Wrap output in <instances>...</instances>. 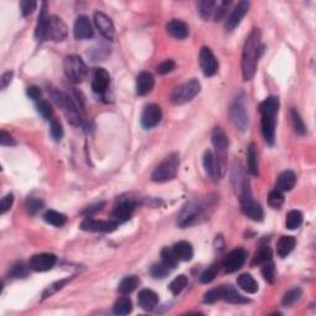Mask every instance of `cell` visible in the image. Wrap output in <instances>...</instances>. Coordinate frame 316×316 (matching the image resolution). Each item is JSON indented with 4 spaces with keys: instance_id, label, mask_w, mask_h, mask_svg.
Returning a JSON list of instances; mask_svg holds the SVG:
<instances>
[{
    "instance_id": "9c48e42d",
    "label": "cell",
    "mask_w": 316,
    "mask_h": 316,
    "mask_svg": "<svg viewBox=\"0 0 316 316\" xmlns=\"http://www.w3.org/2000/svg\"><path fill=\"white\" fill-rule=\"evenodd\" d=\"M55 100L57 102V104L63 109V113L67 116L68 121H69L72 125L79 126L80 125V115L79 110L75 106L74 102L70 99L68 95L63 94V93H57L55 95Z\"/></svg>"
},
{
    "instance_id": "7a4b0ae2",
    "label": "cell",
    "mask_w": 316,
    "mask_h": 316,
    "mask_svg": "<svg viewBox=\"0 0 316 316\" xmlns=\"http://www.w3.org/2000/svg\"><path fill=\"white\" fill-rule=\"evenodd\" d=\"M179 168V157L176 153H172L168 157H166L161 163L158 164L157 168L152 173V181L157 183H163V182L172 181L177 177Z\"/></svg>"
},
{
    "instance_id": "7402d4cb",
    "label": "cell",
    "mask_w": 316,
    "mask_h": 316,
    "mask_svg": "<svg viewBox=\"0 0 316 316\" xmlns=\"http://www.w3.org/2000/svg\"><path fill=\"white\" fill-rule=\"evenodd\" d=\"M138 305L146 312H152L158 304V295L151 289H142L138 293Z\"/></svg>"
},
{
    "instance_id": "f1b7e54d",
    "label": "cell",
    "mask_w": 316,
    "mask_h": 316,
    "mask_svg": "<svg viewBox=\"0 0 316 316\" xmlns=\"http://www.w3.org/2000/svg\"><path fill=\"white\" fill-rule=\"evenodd\" d=\"M173 251L174 253H176L178 261L188 262L190 261L194 256L193 247H191V245L187 241L177 242V244L173 246Z\"/></svg>"
},
{
    "instance_id": "f907efd6",
    "label": "cell",
    "mask_w": 316,
    "mask_h": 316,
    "mask_svg": "<svg viewBox=\"0 0 316 316\" xmlns=\"http://www.w3.org/2000/svg\"><path fill=\"white\" fill-rule=\"evenodd\" d=\"M171 270L172 269H169L167 265H164L162 262H159V263H156L152 265V268H151V274H152V277L162 279V278L167 277V275L171 273Z\"/></svg>"
},
{
    "instance_id": "11a10c76",
    "label": "cell",
    "mask_w": 316,
    "mask_h": 316,
    "mask_svg": "<svg viewBox=\"0 0 316 316\" xmlns=\"http://www.w3.org/2000/svg\"><path fill=\"white\" fill-rule=\"evenodd\" d=\"M220 299H221V287L216 288V289L209 290V292L205 293V295H204V303H208V304L216 303L217 300Z\"/></svg>"
},
{
    "instance_id": "83f0119b",
    "label": "cell",
    "mask_w": 316,
    "mask_h": 316,
    "mask_svg": "<svg viewBox=\"0 0 316 316\" xmlns=\"http://www.w3.org/2000/svg\"><path fill=\"white\" fill-rule=\"evenodd\" d=\"M295 182H297V176L293 171H285L283 173H280V176L278 177L277 181V190L282 191H289L294 188Z\"/></svg>"
},
{
    "instance_id": "603a6c76",
    "label": "cell",
    "mask_w": 316,
    "mask_h": 316,
    "mask_svg": "<svg viewBox=\"0 0 316 316\" xmlns=\"http://www.w3.org/2000/svg\"><path fill=\"white\" fill-rule=\"evenodd\" d=\"M261 127L265 142L268 145H273L275 138V116L262 115Z\"/></svg>"
},
{
    "instance_id": "ab89813d",
    "label": "cell",
    "mask_w": 316,
    "mask_h": 316,
    "mask_svg": "<svg viewBox=\"0 0 316 316\" xmlns=\"http://www.w3.org/2000/svg\"><path fill=\"white\" fill-rule=\"evenodd\" d=\"M303 224V214L299 210H292L288 212L285 226L289 230H295Z\"/></svg>"
},
{
    "instance_id": "7dc6e473",
    "label": "cell",
    "mask_w": 316,
    "mask_h": 316,
    "mask_svg": "<svg viewBox=\"0 0 316 316\" xmlns=\"http://www.w3.org/2000/svg\"><path fill=\"white\" fill-rule=\"evenodd\" d=\"M69 280H70L69 278H65V279H61V280H57V282L53 283V284L50 285V287L47 288L46 290H45L44 294H42V299H46V298L52 297V295L56 294L58 290H61L63 287H65V284H67V283H69Z\"/></svg>"
},
{
    "instance_id": "8d00e7d4",
    "label": "cell",
    "mask_w": 316,
    "mask_h": 316,
    "mask_svg": "<svg viewBox=\"0 0 316 316\" xmlns=\"http://www.w3.org/2000/svg\"><path fill=\"white\" fill-rule=\"evenodd\" d=\"M161 262L164 265H167L169 269H174V268H176L177 263H178V258H177L173 249H168V247H164V249H162Z\"/></svg>"
},
{
    "instance_id": "bcb514c9",
    "label": "cell",
    "mask_w": 316,
    "mask_h": 316,
    "mask_svg": "<svg viewBox=\"0 0 316 316\" xmlns=\"http://www.w3.org/2000/svg\"><path fill=\"white\" fill-rule=\"evenodd\" d=\"M283 203H284V196H283L282 191L277 190V189L270 191L269 195H268V204H269L270 208L279 209L283 205Z\"/></svg>"
},
{
    "instance_id": "f35d334b",
    "label": "cell",
    "mask_w": 316,
    "mask_h": 316,
    "mask_svg": "<svg viewBox=\"0 0 316 316\" xmlns=\"http://www.w3.org/2000/svg\"><path fill=\"white\" fill-rule=\"evenodd\" d=\"M290 118H292V124L295 132L300 136L305 135V132H307V126H305L304 120L302 119V116H300L299 111H298L297 109H292V111H290Z\"/></svg>"
},
{
    "instance_id": "ffe728a7",
    "label": "cell",
    "mask_w": 316,
    "mask_h": 316,
    "mask_svg": "<svg viewBox=\"0 0 316 316\" xmlns=\"http://www.w3.org/2000/svg\"><path fill=\"white\" fill-rule=\"evenodd\" d=\"M155 85V78L150 72H141L136 79V93L137 95H147Z\"/></svg>"
},
{
    "instance_id": "1f68e13d",
    "label": "cell",
    "mask_w": 316,
    "mask_h": 316,
    "mask_svg": "<svg viewBox=\"0 0 316 316\" xmlns=\"http://www.w3.org/2000/svg\"><path fill=\"white\" fill-rule=\"evenodd\" d=\"M247 161H249V171L252 176H258L259 174V163H258V153H257V147L254 143L249 146V152H247Z\"/></svg>"
},
{
    "instance_id": "8fae6325",
    "label": "cell",
    "mask_w": 316,
    "mask_h": 316,
    "mask_svg": "<svg viewBox=\"0 0 316 316\" xmlns=\"http://www.w3.org/2000/svg\"><path fill=\"white\" fill-rule=\"evenodd\" d=\"M67 26L63 20L58 16H50L49 26H47L46 40L55 42H62L67 39Z\"/></svg>"
},
{
    "instance_id": "b9f144b4",
    "label": "cell",
    "mask_w": 316,
    "mask_h": 316,
    "mask_svg": "<svg viewBox=\"0 0 316 316\" xmlns=\"http://www.w3.org/2000/svg\"><path fill=\"white\" fill-rule=\"evenodd\" d=\"M27 275H29V268L22 262H17L10 267L9 277L14 278V279H22V278H26Z\"/></svg>"
},
{
    "instance_id": "44dd1931",
    "label": "cell",
    "mask_w": 316,
    "mask_h": 316,
    "mask_svg": "<svg viewBox=\"0 0 316 316\" xmlns=\"http://www.w3.org/2000/svg\"><path fill=\"white\" fill-rule=\"evenodd\" d=\"M166 30L172 37L178 40H184L189 35V27L184 21L178 19H173L166 25Z\"/></svg>"
},
{
    "instance_id": "4dcf8cb0",
    "label": "cell",
    "mask_w": 316,
    "mask_h": 316,
    "mask_svg": "<svg viewBox=\"0 0 316 316\" xmlns=\"http://www.w3.org/2000/svg\"><path fill=\"white\" fill-rule=\"evenodd\" d=\"M237 284H239V287L242 290H245L246 293H250V294H254V293L258 292V284H257V282L251 274L240 275L237 278Z\"/></svg>"
},
{
    "instance_id": "c3c4849f",
    "label": "cell",
    "mask_w": 316,
    "mask_h": 316,
    "mask_svg": "<svg viewBox=\"0 0 316 316\" xmlns=\"http://www.w3.org/2000/svg\"><path fill=\"white\" fill-rule=\"evenodd\" d=\"M262 275H263V278L265 280H267L268 283H273L275 279V267H274V263H273L272 261L267 262V263L262 264Z\"/></svg>"
},
{
    "instance_id": "816d5d0a",
    "label": "cell",
    "mask_w": 316,
    "mask_h": 316,
    "mask_svg": "<svg viewBox=\"0 0 316 316\" xmlns=\"http://www.w3.org/2000/svg\"><path fill=\"white\" fill-rule=\"evenodd\" d=\"M50 131L51 136L55 141H60L63 137V127L62 124L57 119H51V125H50Z\"/></svg>"
},
{
    "instance_id": "5bb4252c",
    "label": "cell",
    "mask_w": 316,
    "mask_h": 316,
    "mask_svg": "<svg viewBox=\"0 0 316 316\" xmlns=\"http://www.w3.org/2000/svg\"><path fill=\"white\" fill-rule=\"evenodd\" d=\"M199 62H200L201 70H203L204 75L206 77H212L215 73L217 72V68H219V63L217 60L215 58L214 53L211 52L210 49L208 47H203L199 53Z\"/></svg>"
},
{
    "instance_id": "94428289",
    "label": "cell",
    "mask_w": 316,
    "mask_h": 316,
    "mask_svg": "<svg viewBox=\"0 0 316 316\" xmlns=\"http://www.w3.org/2000/svg\"><path fill=\"white\" fill-rule=\"evenodd\" d=\"M0 143H1V146H15V140L14 138L10 136V133H7L6 131L2 130L1 132H0Z\"/></svg>"
},
{
    "instance_id": "6f0895ef",
    "label": "cell",
    "mask_w": 316,
    "mask_h": 316,
    "mask_svg": "<svg viewBox=\"0 0 316 316\" xmlns=\"http://www.w3.org/2000/svg\"><path fill=\"white\" fill-rule=\"evenodd\" d=\"M12 204H14V195H12V194L5 195L4 198L1 199V201H0V214L4 215L5 212L9 211L10 209H11Z\"/></svg>"
},
{
    "instance_id": "74e56055",
    "label": "cell",
    "mask_w": 316,
    "mask_h": 316,
    "mask_svg": "<svg viewBox=\"0 0 316 316\" xmlns=\"http://www.w3.org/2000/svg\"><path fill=\"white\" fill-rule=\"evenodd\" d=\"M215 7H216V2L212 1V0H204V1H200L198 4L199 14L205 21H208L211 16H214Z\"/></svg>"
},
{
    "instance_id": "91938a15",
    "label": "cell",
    "mask_w": 316,
    "mask_h": 316,
    "mask_svg": "<svg viewBox=\"0 0 316 316\" xmlns=\"http://www.w3.org/2000/svg\"><path fill=\"white\" fill-rule=\"evenodd\" d=\"M26 94L30 99L35 100V102H36V100L39 102L40 98H41L42 92L39 87H36V85H31V87H29L26 89Z\"/></svg>"
},
{
    "instance_id": "be15d7a7",
    "label": "cell",
    "mask_w": 316,
    "mask_h": 316,
    "mask_svg": "<svg viewBox=\"0 0 316 316\" xmlns=\"http://www.w3.org/2000/svg\"><path fill=\"white\" fill-rule=\"evenodd\" d=\"M103 206H104V203H99V204H95V205H93V206H89V208L87 209V210L84 211V214H89V215H92V214H95V212H98V211H100L103 209Z\"/></svg>"
},
{
    "instance_id": "836d02e7",
    "label": "cell",
    "mask_w": 316,
    "mask_h": 316,
    "mask_svg": "<svg viewBox=\"0 0 316 316\" xmlns=\"http://www.w3.org/2000/svg\"><path fill=\"white\" fill-rule=\"evenodd\" d=\"M138 285V278L136 275H128V277L124 278L119 284V292L121 294H130L131 292L137 288Z\"/></svg>"
},
{
    "instance_id": "ac0fdd59",
    "label": "cell",
    "mask_w": 316,
    "mask_h": 316,
    "mask_svg": "<svg viewBox=\"0 0 316 316\" xmlns=\"http://www.w3.org/2000/svg\"><path fill=\"white\" fill-rule=\"evenodd\" d=\"M250 9V2L249 1H240L239 4L235 6V9L232 10L231 15L227 17L226 20V30L227 31H232V30L236 29L240 25V22L242 21L245 15L247 14Z\"/></svg>"
},
{
    "instance_id": "7bdbcfd3",
    "label": "cell",
    "mask_w": 316,
    "mask_h": 316,
    "mask_svg": "<svg viewBox=\"0 0 316 316\" xmlns=\"http://www.w3.org/2000/svg\"><path fill=\"white\" fill-rule=\"evenodd\" d=\"M187 284H188V278L183 274L178 275V277L174 278L171 282V284H169V290L172 292V294L178 295L179 293L187 287Z\"/></svg>"
},
{
    "instance_id": "2e32d148",
    "label": "cell",
    "mask_w": 316,
    "mask_h": 316,
    "mask_svg": "<svg viewBox=\"0 0 316 316\" xmlns=\"http://www.w3.org/2000/svg\"><path fill=\"white\" fill-rule=\"evenodd\" d=\"M73 34H74V37L77 40H89L94 36V30H93L92 24L85 15H80L77 17L74 22Z\"/></svg>"
},
{
    "instance_id": "9a60e30c",
    "label": "cell",
    "mask_w": 316,
    "mask_h": 316,
    "mask_svg": "<svg viewBox=\"0 0 316 316\" xmlns=\"http://www.w3.org/2000/svg\"><path fill=\"white\" fill-rule=\"evenodd\" d=\"M162 119V110L157 104H148L145 106L141 115V125L145 128H152L158 125Z\"/></svg>"
},
{
    "instance_id": "db71d44e",
    "label": "cell",
    "mask_w": 316,
    "mask_h": 316,
    "mask_svg": "<svg viewBox=\"0 0 316 316\" xmlns=\"http://www.w3.org/2000/svg\"><path fill=\"white\" fill-rule=\"evenodd\" d=\"M26 208H27V211H29L30 214L35 215L36 212H39L42 208H44V203H42L40 199L29 198L26 201Z\"/></svg>"
},
{
    "instance_id": "484cf974",
    "label": "cell",
    "mask_w": 316,
    "mask_h": 316,
    "mask_svg": "<svg viewBox=\"0 0 316 316\" xmlns=\"http://www.w3.org/2000/svg\"><path fill=\"white\" fill-rule=\"evenodd\" d=\"M221 299L231 304H247L250 300L240 294L232 285H224L221 287Z\"/></svg>"
},
{
    "instance_id": "6125c7cd",
    "label": "cell",
    "mask_w": 316,
    "mask_h": 316,
    "mask_svg": "<svg viewBox=\"0 0 316 316\" xmlns=\"http://www.w3.org/2000/svg\"><path fill=\"white\" fill-rule=\"evenodd\" d=\"M12 74H14V73L10 72V70H7V72L2 73L1 79H0V80H1V88H2V89H5V88H6L7 85L10 84V82H11Z\"/></svg>"
},
{
    "instance_id": "4316f807",
    "label": "cell",
    "mask_w": 316,
    "mask_h": 316,
    "mask_svg": "<svg viewBox=\"0 0 316 316\" xmlns=\"http://www.w3.org/2000/svg\"><path fill=\"white\" fill-rule=\"evenodd\" d=\"M47 2H42V9L39 15V21H37L36 31H35V36L39 41H44L46 40V32L47 26H49L50 16L47 15Z\"/></svg>"
},
{
    "instance_id": "f546056e",
    "label": "cell",
    "mask_w": 316,
    "mask_h": 316,
    "mask_svg": "<svg viewBox=\"0 0 316 316\" xmlns=\"http://www.w3.org/2000/svg\"><path fill=\"white\" fill-rule=\"evenodd\" d=\"M295 245H297V241H295V239L293 236H282L278 240L277 244L278 256L282 257V258L287 257L294 250Z\"/></svg>"
},
{
    "instance_id": "d6986e66",
    "label": "cell",
    "mask_w": 316,
    "mask_h": 316,
    "mask_svg": "<svg viewBox=\"0 0 316 316\" xmlns=\"http://www.w3.org/2000/svg\"><path fill=\"white\" fill-rule=\"evenodd\" d=\"M109 83H110V75H109L108 70L104 68H97L93 75L92 88L94 93L97 94H104L108 90Z\"/></svg>"
},
{
    "instance_id": "9f6ffc18",
    "label": "cell",
    "mask_w": 316,
    "mask_h": 316,
    "mask_svg": "<svg viewBox=\"0 0 316 316\" xmlns=\"http://www.w3.org/2000/svg\"><path fill=\"white\" fill-rule=\"evenodd\" d=\"M230 1H220L216 4V7H215V12H214V19L215 21H220L222 17L226 14V9L229 7Z\"/></svg>"
},
{
    "instance_id": "8992f818",
    "label": "cell",
    "mask_w": 316,
    "mask_h": 316,
    "mask_svg": "<svg viewBox=\"0 0 316 316\" xmlns=\"http://www.w3.org/2000/svg\"><path fill=\"white\" fill-rule=\"evenodd\" d=\"M211 141L212 145H214L215 151H216V157L217 163H219L220 173L221 177L224 176L225 168H226L227 164V147H229V140H227V136L225 133V131L222 128L216 127L214 128L211 135Z\"/></svg>"
},
{
    "instance_id": "f6af8a7d",
    "label": "cell",
    "mask_w": 316,
    "mask_h": 316,
    "mask_svg": "<svg viewBox=\"0 0 316 316\" xmlns=\"http://www.w3.org/2000/svg\"><path fill=\"white\" fill-rule=\"evenodd\" d=\"M220 270V264L219 263H212L210 267L206 268L200 275V282L204 283V284H208V283L212 282L215 279V277L217 275Z\"/></svg>"
},
{
    "instance_id": "e0dca14e",
    "label": "cell",
    "mask_w": 316,
    "mask_h": 316,
    "mask_svg": "<svg viewBox=\"0 0 316 316\" xmlns=\"http://www.w3.org/2000/svg\"><path fill=\"white\" fill-rule=\"evenodd\" d=\"M94 22L97 27L99 29L100 34L109 41H113L115 37V27H114L113 21L109 16H106L104 12H95L94 14Z\"/></svg>"
},
{
    "instance_id": "e575fe53",
    "label": "cell",
    "mask_w": 316,
    "mask_h": 316,
    "mask_svg": "<svg viewBox=\"0 0 316 316\" xmlns=\"http://www.w3.org/2000/svg\"><path fill=\"white\" fill-rule=\"evenodd\" d=\"M44 219L45 221L49 222L50 225H53L56 227H61L65 224L67 221V217L65 215L61 214V212L56 211V210H49L45 212L44 215Z\"/></svg>"
},
{
    "instance_id": "681fc988",
    "label": "cell",
    "mask_w": 316,
    "mask_h": 316,
    "mask_svg": "<svg viewBox=\"0 0 316 316\" xmlns=\"http://www.w3.org/2000/svg\"><path fill=\"white\" fill-rule=\"evenodd\" d=\"M37 111L41 114V116L46 120H50V119H53V110L52 106L46 102V100L40 99L37 102Z\"/></svg>"
},
{
    "instance_id": "52a82bcc",
    "label": "cell",
    "mask_w": 316,
    "mask_h": 316,
    "mask_svg": "<svg viewBox=\"0 0 316 316\" xmlns=\"http://www.w3.org/2000/svg\"><path fill=\"white\" fill-rule=\"evenodd\" d=\"M230 116H231L234 125L240 131L244 132V131L247 130V126H249V115H247V108L244 94H240L234 100L231 109H230Z\"/></svg>"
},
{
    "instance_id": "7c38bea8",
    "label": "cell",
    "mask_w": 316,
    "mask_h": 316,
    "mask_svg": "<svg viewBox=\"0 0 316 316\" xmlns=\"http://www.w3.org/2000/svg\"><path fill=\"white\" fill-rule=\"evenodd\" d=\"M246 257L247 253L245 250L242 249H237L234 250V251L230 252L225 259L222 261V267H224V270L226 273H234L237 272L242 265L246 262Z\"/></svg>"
},
{
    "instance_id": "f5cc1de1",
    "label": "cell",
    "mask_w": 316,
    "mask_h": 316,
    "mask_svg": "<svg viewBox=\"0 0 316 316\" xmlns=\"http://www.w3.org/2000/svg\"><path fill=\"white\" fill-rule=\"evenodd\" d=\"M37 2L35 0H22L20 2V7H21V14L22 16H29L32 12L36 10Z\"/></svg>"
},
{
    "instance_id": "6da1fadb",
    "label": "cell",
    "mask_w": 316,
    "mask_h": 316,
    "mask_svg": "<svg viewBox=\"0 0 316 316\" xmlns=\"http://www.w3.org/2000/svg\"><path fill=\"white\" fill-rule=\"evenodd\" d=\"M263 51V46L261 45V31L258 29H253L250 32L242 52V75L245 80H250L253 78L257 69V62Z\"/></svg>"
},
{
    "instance_id": "d6a6232c",
    "label": "cell",
    "mask_w": 316,
    "mask_h": 316,
    "mask_svg": "<svg viewBox=\"0 0 316 316\" xmlns=\"http://www.w3.org/2000/svg\"><path fill=\"white\" fill-rule=\"evenodd\" d=\"M278 109H279V100L275 97H269L259 104V111L262 115L277 116Z\"/></svg>"
},
{
    "instance_id": "277c9868",
    "label": "cell",
    "mask_w": 316,
    "mask_h": 316,
    "mask_svg": "<svg viewBox=\"0 0 316 316\" xmlns=\"http://www.w3.org/2000/svg\"><path fill=\"white\" fill-rule=\"evenodd\" d=\"M200 92V83L198 79H190L173 89L171 102L174 105H182L193 100Z\"/></svg>"
},
{
    "instance_id": "d4e9b609",
    "label": "cell",
    "mask_w": 316,
    "mask_h": 316,
    "mask_svg": "<svg viewBox=\"0 0 316 316\" xmlns=\"http://www.w3.org/2000/svg\"><path fill=\"white\" fill-rule=\"evenodd\" d=\"M203 164L204 168H205L206 173L209 174L211 179L214 181H217V179L221 177V173H220V168H219V163H217V159L214 156V153L211 151H206L204 153V158H203Z\"/></svg>"
},
{
    "instance_id": "3957f363",
    "label": "cell",
    "mask_w": 316,
    "mask_h": 316,
    "mask_svg": "<svg viewBox=\"0 0 316 316\" xmlns=\"http://www.w3.org/2000/svg\"><path fill=\"white\" fill-rule=\"evenodd\" d=\"M240 203H241V209L246 216L253 221H262L263 220V209H262L261 204L257 203L253 198H252L251 190H250L247 183L242 187L240 190Z\"/></svg>"
},
{
    "instance_id": "4fadbf2b",
    "label": "cell",
    "mask_w": 316,
    "mask_h": 316,
    "mask_svg": "<svg viewBox=\"0 0 316 316\" xmlns=\"http://www.w3.org/2000/svg\"><path fill=\"white\" fill-rule=\"evenodd\" d=\"M57 257L53 253H39L30 258L29 267L35 272H47L55 267Z\"/></svg>"
},
{
    "instance_id": "30bf717a",
    "label": "cell",
    "mask_w": 316,
    "mask_h": 316,
    "mask_svg": "<svg viewBox=\"0 0 316 316\" xmlns=\"http://www.w3.org/2000/svg\"><path fill=\"white\" fill-rule=\"evenodd\" d=\"M119 222L116 220H95V219H85L80 224V229L83 231L90 232H113L118 229Z\"/></svg>"
},
{
    "instance_id": "680465c9",
    "label": "cell",
    "mask_w": 316,
    "mask_h": 316,
    "mask_svg": "<svg viewBox=\"0 0 316 316\" xmlns=\"http://www.w3.org/2000/svg\"><path fill=\"white\" fill-rule=\"evenodd\" d=\"M174 68H176V63H174V61L167 60L158 65L157 72L159 73V74L164 75V74H168V73H171L172 70L174 69Z\"/></svg>"
},
{
    "instance_id": "cb8c5ba5",
    "label": "cell",
    "mask_w": 316,
    "mask_h": 316,
    "mask_svg": "<svg viewBox=\"0 0 316 316\" xmlns=\"http://www.w3.org/2000/svg\"><path fill=\"white\" fill-rule=\"evenodd\" d=\"M135 208H136V204L133 203V201L131 200L123 201V203H120L118 206H116L115 210H114L113 212V215L119 224H120V222H125L127 221L131 216H132Z\"/></svg>"
},
{
    "instance_id": "ba28073f",
    "label": "cell",
    "mask_w": 316,
    "mask_h": 316,
    "mask_svg": "<svg viewBox=\"0 0 316 316\" xmlns=\"http://www.w3.org/2000/svg\"><path fill=\"white\" fill-rule=\"evenodd\" d=\"M204 208L199 200L189 201V203L182 209L181 214H179L178 225L181 227L190 226L191 224H194L195 220H198V217L200 216Z\"/></svg>"
},
{
    "instance_id": "d590c367",
    "label": "cell",
    "mask_w": 316,
    "mask_h": 316,
    "mask_svg": "<svg viewBox=\"0 0 316 316\" xmlns=\"http://www.w3.org/2000/svg\"><path fill=\"white\" fill-rule=\"evenodd\" d=\"M113 312L114 314L116 315L130 314V313L132 312V303H131V300L128 299V298H120V299L115 303V305H114Z\"/></svg>"
},
{
    "instance_id": "ee69618b",
    "label": "cell",
    "mask_w": 316,
    "mask_h": 316,
    "mask_svg": "<svg viewBox=\"0 0 316 316\" xmlns=\"http://www.w3.org/2000/svg\"><path fill=\"white\" fill-rule=\"evenodd\" d=\"M303 295V290L302 288H293V289H290L289 292H287L284 294V297H283V305H285V307H289V305L294 304L295 302H298V300L302 298Z\"/></svg>"
},
{
    "instance_id": "5b68a950",
    "label": "cell",
    "mask_w": 316,
    "mask_h": 316,
    "mask_svg": "<svg viewBox=\"0 0 316 316\" xmlns=\"http://www.w3.org/2000/svg\"><path fill=\"white\" fill-rule=\"evenodd\" d=\"M63 69H64L65 75L68 79L73 83H80L84 80L87 77V65H85L84 61L79 57V56L70 55L64 58L63 62Z\"/></svg>"
},
{
    "instance_id": "60d3db41",
    "label": "cell",
    "mask_w": 316,
    "mask_h": 316,
    "mask_svg": "<svg viewBox=\"0 0 316 316\" xmlns=\"http://www.w3.org/2000/svg\"><path fill=\"white\" fill-rule=\"evenodd\" d=\"M272 250H270V247L268 246H262L261 249L258 250V252L256 253V256H254L253 261H252V265H262L264 263H267V262L272 261Z\"/></svg>"
}]
</instances>
